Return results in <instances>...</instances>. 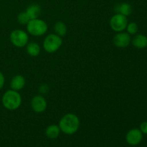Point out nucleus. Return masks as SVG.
<instances>
[{
  "label": "nucleus",
  "mask_w": 147,
  "mask_h": 147,
  "mask_svg": "<svg viewBox=\"0 0 147 147\" xmlns=\"http://www.w3.org/2000/svg\"><path fill=\"white\" fill-rule=\"evenodd\" d=\"M80 121L78 116L74 113H69L64 115L59 121V127L63 134L73 135L78 131Z\"/></svg>",
  "instance_id": "obj_1"
},
{
  "label": "nucleus",
  "mask_w": 147,
  "mask_h": 147,
  "mask_svg": "<svg viewBox=\"0 0 147 147\" xmlns=\"http://www.w3.org/2000/svg\"><path fill=\"white\" fill-rule=\"evenodd\" d=\"M22 99L18 91L11 89L4 92L1 97V103L7 110L15 111L21 106Z\"/></svg>",
  "instance_id": "obj_2"
},
{
  "label": "nucleus",
  "mask_w": 147,
  "mask_h": 147,
  "mask_svg": "<svg viewBox=\"0 0 147 147\" xmlns=\"http://www.w3.org/2000/svg\"><path fill=\"white\" fill-rule=\"evenodd\" d=\"M26 26L27 32L34 37L44 35L48 30V26L46 22L40 18L30 20Z\"/></svg>",
  "instance_id": "obj_3"
},
{
  "label": "nucleus",
  "mask_w": 147,
  "mask_h": 147,
  "mask_svg": "<svg viewBox=\"0 0 147 147\" xmlns=\"http://www.w3.org/2000/svg\"><path fill=\"white\" fill-rule=\"evenodd\" d=\"M63 45V39L55 33L47 35L42 43L45 51L47 53H55Z\"/></svg>",
  "instance_id": "obj_4"
},
{
  "label": "nucleus",
  "mask_w": 147,
  "mask_h": 147,
  "mask_svg": "<svg viewBox=\"0 0 147 147\" xmlns=\"http://www.w3.org/2000/svg\"><path fill=\"white\" fill-rule=\"evenodd\" d=\"M9 40L14 47L21 48L25 47L29 42V34L24 30L17 29L11 32Z\"/></svg>",
  "instance_id": "obj_5"
},
{
  "label": "nucleus",
  "mask_w": 147,
  "mask_h": 147,
  "mask_svg": "<svg viewBox=\"0 0 147 147\" xmlns=\"http://www.w3.org/2000/svg\"><path fill=\"white\" fill-rule=\"evenodd\" d=\"M128 23H129V21H128L127 17L121 14H118V13H116L114 15L112 16L109 21L111 28L116 32L124 31Z\"/></svg>",
  "instance_id": "obj_6"
},
{
  "label": "nucleus",
  "mask_w": 147,
  "mask_h": 147,
  "mask_svg": "<svg viewBox=\"0 0 147 147\" xmlns=\"http://www.w3.org/2000/svg\"><path fill=\"white\" fill-rule=\"evenodd\" d=\"M30 105L33 111L37 113H43L47 107V100L42 95L34 96L32 98Z\"/></svg>",
  "instance_id": "obj_7"
},
{
  "label": "nucleus",
  "mask_w": 147,
  "mask_h": 147,
  "mask_svg": "<svg viewBox=\"0 0 147 147\" xmlns=\"http://www.w3.org/2000/svg\"><path fill=\"white\" fill-rule=\"evenodd\" d=\"M113 42L116 47L119 48H125L129 46L131 42V35L125 32H117L113 38Z\"/></svg>",
  "instance_id": "obj_8"
},
{
  "label": "nucleus",
  "mask_w": 147,
  "mask_h": 147,
  "mask_svg": "<svg viewBox=\"0 0 147 147\" xmlns=\"http://www.w3.org/2000/svg\"><path fill=\"white\" fill-rule=\"evenodd\" d=\"M143 139V134L139 129H132L127 132L126 135V141L131 146H136L142 142Z\"/></svg>",
  "instance_id": "obj_9"
},
{
  "label": "nucleus",
  "mask_w": 147,
  "mask_h": 147,
  "mask_svg": "<svg viewBox=\"0 0 147 147\" xmlns=\"http://www.w3.org/2000/svg\"><path fill=\"white\" fill-rule=\"evenodd\" d=\"M26 80L24 76L21 75H16L11 79L9 86L11 90L19 92L22 89L24 88Z\"/></svg>",
  "instance_id": "obj_10"
},
{
  "label": "nucleus",
  "mask_w": 147,
  "mask_h": 147,
  "mask_svg": "<svg viewBox=\"0 0 147 147\" xmlns=\"http://www.w3.org/2000/svg\"><path fill=\"white\" fill-rule=\"evenodd\" d=\"M132 45L137 49H144L147 47V37L144 34H136L131 38Z\"/></svg>",
  "instance_id": "obj_11"
},
{
  "label": "nucleus",
  "mask_w": 147,
  "mask_h": 147,
  "mask_svg": "<svg viewBox=\"0 0 147 147\" xmlns=\"http://www.w3.org/2000/svg\"><path fill=\"white\" fill-rule=\"evenodd\" d=\"M133 11L132 6L129 3L123 2L120 4H116L115 7V11L118 14H121L122 15H124L126 17H129L131 15Z\"/></svg>",
  "instance_id": "obj_12"
},
{
  "label": "nucleus",
  "mask_w": 147,
  "mask_h": 147,
  "mask_svg": "<svg viewBox=\"0 0 147 147\" xmlns=\"http://www.w3.org/2000/svg\"><path fill=\"white\" fill-rule=\"evenodd\" d=\"M25 11L28 14L30 20L37 19L41 14V7L37 4H32L27 7Z\"/></svg>",
  "instance_id": "obj_13"
},
{
  "label": "nucleus",
  "mask_w": 147,
  "mask_h": 147,
  "mask_svg": "<svg viewBox=\"0 0 147 147\" xmlns=\"http://www.w3.org/2000/svg\"><path fill=\"white\" fill-rule=\"evenodd\" d=\"M25 47L26 52L31 57H37L40 54V52H41L40 46L39 45L38 43L35 42H28Z\"/></svg>",
  "instance_id": "obj_14"
},
{
  "label": "nucleus",
  "mask_w": 147,
  "mask_h": 147,
  "mask_svg": "<svg viewBox=\"0 0 147 147\" xmlns=\"http://www.w3.org/2000/svg\"><path fill=\"white\" fill-rule=\"evenodd\" d=\"M60 132H61V131H60L59 126L55 124L50 125L45 129L46 136L50 139H55L58 137Z\"/></svg>",
  "instance_id": "obj_15"
},
{
  "label": "nucleus",
  "mask_w": 147,
  "mask_h": 147,
  "mask_svg": "<svg viewBox=\"0 0 147 147\" xmlns=\"http://www.w3.org/2000/svg\"><path fill=\"white\" fill-rule=\"evenodd\" d=\"M53 29H54L55 34H56L57 35L60 36V37H64V36L67 34V26H66V24L62 21L57 22L55 24Z\"/></svg>",
  "instance_id": "obj_16"
},
{
  "label": "nucleus",
  "mask_w": 147,
  "mask_h": 147,
  "mask_svg": "<svg viewBox=\"0 0 147 147\" xmlns=\"http://www.w3.org/2000/svg\"><path fill=\"white\" fill-rule=\"evenodd\" d=\"M17 20L19 24H22V25H27V24L30 20V18L26 11H22L17 15Z\"/></svg>",
  "instance_id": "obj_17"
},
{
  "label": "nucleus",
  "mask_w": 147,
  "mask_h": 147,
  "mask_svg": "<svg viewBox=\"0 0 147 147\" xmlns=\"http://www.w3.org/2000/svg\"><path fill=\"white\" fill-rule=\"evenodd\" d=\"M126 32L129 33L130 35H135L139 31V26L136 22H129L126 26Z\"/></svg>",
  "instance_id": "obj_18"
},
{
  "label": "nucleus",
  "mask_w": 147,
  "mask_h": 147,
  "mask_svg": "<svg viewBox=\"0 0 147 147\" xmlns=\"http://www.w3.org/2000/svg\"><path fill=\"white\" fill-rule=\"evenodd\" d=\"M39 91L41 93L40 95H45L49 91V86L47 84H42L39 87Z\"/></svg>",
  "instance_id": "obj_19"
},
{
  "label": "nucleus",
  "mask_w": 147,
  "mask_h": 147,
  "mask_svg": "<svg viewBox=\"0 0 147 147\" xmlns=\"http://www.w3.org/2000/svg\"><path fill=\"white\" fill-rule=\"evenodd\" d=\"M139 129L143 134H147V121L142 122L140 124Z\"/></svg>",
  "instance_id": "obj_20"
},
{
  "label": "nucleus",
  "mask_w": 147,
  "mask_h": 147,
  "mask_svg": "<svg viewBox=\"0 0 147 147\" xmlns=\"http://www.w3.org/2000/svg\"><path fill=\"white\" fill-rule=\"evenodd\" d=\"M4 83H5V77H4V74L0 71V90L3 88L4 86Z\"/></svg>",
  "instance_id": "obj_21"
}]
</instances>
